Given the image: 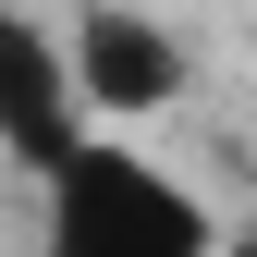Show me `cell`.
I'll return each mask as SVG.
<instances>
[{
  "label": "cell",
  "instance_id": "7a4b0ae2",
  "mask_svg": "<svg viewBox=\"0 0 257 257\" xmlns=\"http://www.w3.org/2000/svg\"><path fill=\"white\" fill-rule=\"evenodd\" d=\"M98 135L110 122H98V98H86V74H74V37H49L37 13H13V49H0V159H13L25 184H49V172H74Z\"/></svg>",
  "mask_w": 257,
  "mask_h": 257
},
{
  "label": "cell",
  "instance_id": "3957f363",
  "mask_svg": "<svg viewBox=\"0 0 257 257\" xmlns=\"http://www.w3.org/2000/svg\"><path fill=\"white\" fill-rule=\"evenodd\" d=\"M74 74H86V98H98V122H159L184 98V37L159 13H135V0H86V25H74Z\"/></svg>",
  "mask_w": 257,
  "mask_h": 257
},
{
  "label": "cell",
  "instance_id": "6da1fadb",
  "mask_svg": "<svg viewBox=\"0 0 257 257\" xmlns=\"http://www.w3.org/2000/svg\"><path fill=\"white\" fill-rule=\"evenodd\" d=\"M37 257H208V208L147 147L98 135L74 172L37 184Z\"/></svg>",
  "mask_w": 257,
  "mask_h": 257
}]
</instances>
